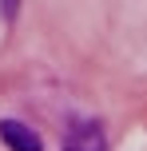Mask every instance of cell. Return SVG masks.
Instances as JSON below:
<instances>
[{
	"mask_svg": "<svg viewBox=\"0 0 147 151\" xmlns=\"http://www.w3.org/2000/svg\"><path fill=\"white\" fill-rule=\"evenodd\" d=\"M64 151H108V143H103V127H100L95 119H80V123H72Z\"/></svg>",
	"mask_w": 147,
	"mask_h": 151,
	"instance_id": "6da1fadb",
	"label": "cell"
},
{
	"mask_svg": "<svg viewBox=\"0 0 147 151\" xmlns=\"http://www.w3.org/2000/svg\"><path fill=\"white\" fill-rule=\"evenodd\" d=\"M0 139L8 143V151H44L40 135L20 119H0Z\"/></svg>",
	"mask_w": 147,
	"mask_h": 151,
	"instance_id": "7a4b0ae2",
	"label": "cell"
},
{
	"mask_svg": "<svg viewBox=\"0 0 147 151\" xmlns=\"http://www.w3.org/2000/svg\"><path fill=\"white\" fill-rule=\"evenodd\" d=\"M0 4H4V16H12V12H16V4H20V0H0Z\"/></svg>",
	"mask_w": 147,
	"mask_h": 151,
	"instance_id": "3957f363",
	"label": "cell"
}]
</instances>
